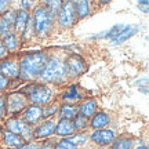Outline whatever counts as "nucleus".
I'll list each match as a JSON object with an SVG mask.
<instances>
[{"label":"nucleus","instance_id":"7ed1b4c3","mask_svg":"<svg viewBox=\"0 0 149 149\" xmlns=\"http://www.w3.org/2000/svg\"><path fill=\"white\" fill-rule=\"evenodd\" d=\"M25 95H26L28 101H31L33 105H48L51 104V100H53L54 91L53 88L47 84H31L25 87L24 91H22Z\"/></svg>","mask_w":149,"mask_h":149},{"label":"nucleus","instance_id":"c9c22d12","mask_svg":"<svg viewBox=\"0 0 149 149\" xmlns=\"http://www.w3.org/2000/svg\"><path fill=\"white\" fill-rule=\"evenodd\" d=\"M6 54H7V50H6V47L3 46V43H1V40H0V61L4 59Z\"/></svg>","mask_w":149,"mask_h":149},{"label":"nucleus","instance_id":"ddd939ff","mask_svg":"<svg viewBox=\"0 0 149 149\" xmlns=\"http://www.w3.org/2000/svg\"><path fill=\"white\" fill-rule=\"evenodd\" d=\"M55 135L58 137H64V138H69L74 135V127L72 120H66V119H59V122L55 124Z\"/></svg>","mask_w":149,"mask_h":149},{"label":"nucleus","instance_id":"9b49d317","mask_svg":"<svg viewBox=\"0 0 149 149\" xmlns=\"http://www.w3.org/2000/svg\"><path fill=\"white\" fill-rule=\"evenodd\" d=\"M43 119V108L39 105H31L26 107L22 113V120L26 123L28 126L32 127L33 124L39 123Z\"/></svg>","mask_w":149,"mask_h":149},{"label":"nucleus","instance_id":"1a4fd4ad","mask_svg":"<svg viewBox=\"0 0 149 149\" xmlns=\"http://www.w3.org/2000/svg\"><path fill=\"white\" fill-rule=\"evenodd\" d=\"M0 74L7 80L18 79L19 77V64L13 58L1 59L0 61Z\"/></svg>","mask_w":149,"mask_h":149},{"label":"nucleus","instance_id":"473e14b6","mask_svg":"<svg viewBox=\"0 0 149 149\" xmlns=\"http://www.w3.org/2000/svg\"><path fill=\"white\" fill-rule=\"evenodd\" d=\"M8 84H10V80H7L6 77H3V76L0 74V91L6 90V88L8 87Z\"/></svg>","mask_w":149,"mask_h":149},{"label":"nucleus","instance_id":"5701e85b","mask_svg":"<svg viewBox=\"0 0 149 149\" xmlns=\"http://www.w3.org/2000/svg\"><path fill=\"white\" fill-rule=\"evenodd\" d=\"M61 98H62L64 101H66V104H70V102L80 101V100H81V94H80L79 88H77L76 86H72V87H69V88L61 95Z\"/></svg>","mask_w":149,"mask_h":149},{"label":"nucleus","instance_id":"2eb2a0df","mask_svg":"<svg viewBox=\"0 0 149 149\" xmlns=\"http://www.w3.org/2000/svg\"><path fill=\"white\" fill-rule=\"evenodd\" d=\"M97 109H98V104L95 100H86L77 108V115L84 119H90L97 113Z\"/></svg>","mask_w":149,"mask_h":149},{"label":"nucleus","instance_id":"39448f33","mask_svg":"<svg viewBox=\"0 0 149 149\" xmlns=\"http://www.w3.org/2000/svg\"><path fill=\"white\" fill-rule=\"evenodd\" d=\"M6 127L8 131H11L13 134H15L18 137H21L24 142H29L33 139V130L31 126H28L26 123L24 122L22 119L18 117H11L6 122Z\"/></svg>","mask_w":149,"mask_h":149},{"label":"nucleus","instance_id":"aec40b11","mask_svg":"<svg viewBox=\"0 0 149 149\" xmlns=\"http://www.w3.org/2000/svg\"><path fill=\"white\" fill-rule=\"evenodd\" d=\"M1 43L6 47L7 51H15L18 48V37L17 35L13 32H7L6 35H3V39H1Z\"/></svg>","mask_w":149,"mask_h":149},{"label":"nucleus","instance_id":"2f4dec72","mask_svg":"<svg viewBox=\"0 0 149 149\" xmlns=\"http://www.w3.org/2000/svg\"><path fill=\"white\" fill-rule=\"evenodd\" d=\"M17 149H40V145L39 144H33V142H26V144H24L22 146Z\"/></svg>","mask_w":149,"mask_h":149},{"label":"nucleus","instance_id":"6e6552de","mask_svg":"<svg viewBox=\"0 0 149 149\" xmlns=\"http://www.w3.org/2000/svg\"><path fill=\"white\" fill-rule=\"evenodd\" d=\"M64 65H65V70H66V76L74 77V76H79L86 70V62L84 59L81 58L80 55H69L64 59Z\"/></svg>","mask_w":149,"mask_h":149},{"label":"nucleus","instance_id":"6ab92c4d","mask_svg":"<svg viewBox=\"0 0 149 149\" xmlns=\"http://www.w3.org/2000/svg\"><path fill=\"white\" fill-rule=\"evenodd\" d=\"M3 141H4V145L6 146H8V148H19V146H22V145L25 144L24 141H22L21 137H18V135H15V134H13L11 131H8V130H6L4 133H3Z\"/></svg>","mask_w":149,"mask_h":149},{"label":"nucleus","instance_id":"f704fd0d","mask_svg":"<svg viewBox=\"0 0 149 149\" xmlns=\"http://www.w3.org/2000/svg\"><path fill=\"white\" fill-rule=\"evenodd\" d=\"M33 7V3L32 1H21V8L22 10H29V8H32Z\"/></svg>","mask_w":149,"mask_h":149},{"label":"nucleus","instance_id":"cd10ccee","mask_svg":"<svg viewBox=\"0 0 149 149\" xmlns=\"http://www.w3.org/2000/svg\"><path fill=\"white\" fill-rule=\"evenodd\" d=\"M54 149H77V146H76L69 138H64L54 146Z\"/></svg>","mask_w":149,"mask_h":149},{"label":"nucleus","instance_id":"20e7f679","mask_svg":"<svg viewBox=\"0 0 149 149\" xmlns=\"http://www.w3.org/2000/svg\"><path fill=\"white\" fill-rule=\"evenodd\" d=\"M33 26H35V35L37 37H46L50 35L51 29H53L54 21L51 17L48 15L47 10L43 6H37L35 11H33Z\"/></svg>","mask_w":149,"mask_h":149},{"label":"nucleus","instance_id":"4be33fe9","mask_svg":"<svg viewBox=\"0 0 149 149\" xmlns=\"http://www.w3.org/2000/svg\"><path fill=\"white\" fill-rule=\"evenodd\" d=\"M74 4V11H76V17L81 19V18H86V17L90 14L91 11V4L90 1H73Z\"/></svg>","mask_w":149,"mask_h":149},{"label":"nucleus","instance_id":"f8f14e48","mask_svg":"<svg viewBox=\"0 0 149 149\" xmlns=\"http://www.w3.org/2000/svg\"><path fill=\"white\" fill-rule=\"evenodd\" d=\"M55 124L57 123L54 120H46L43 122L39 127L33 131V138H37V139H44V138H48L50 135H53L54 131H55Z\"/></svg>","mask_w":149,"mask_h":149},{"label":"nucleus","instance_id":"423d86ee","mask_svg":"<svg viewBox=\"0 0 149 149\" xmlns=\"http://www.w3.org/2000/svg\"><path fill=\"white\" fill-rule=\"evenodd\" d=\"M6 101V112L10 115H17L19 112H24L28 107V98L22 91H15L4 98Z\"/></svg>","mask_w":149,"mask_h":149},{"label":"nucleus","instance_id":"4c0bfd02","mask_svg":"<svg viewBox=\"0 0 149 149\" xmlns=\"http://www.w3.org/2000/svg\"><path fill=\"white\" fill-rule=\"evenodd\" d=\"M135 149H148V146H146V145H144V144H142V145H138V146H137V148H135Z\"/></svg>","mask_w":149,"mask_h":149},{"label":"nucleus","instance_id":"f257e3e1","mask_svg":"<svg viewBox=\"0 0 149 149\" xmlns=\"http://www.w3.org/2000/svg\"><path fill=\"white\" fill-rule=\"evenodd\" d=\"M48 55L43 51H33L25 54L19 64V77L25 81H32L37 79L42 73L44 65L47 62Z\"/></svg>","mask_w":149,"mask_h":149},{"label":"nucleus","instance_id":"72a5a7b5","mask_svg":"<svg viewBox=\"0 0 149 149\" xmlns=\"http://www.w3.org/2000/svg\"><path fill=\"white\" fill-rule=\"evenodd\" d=\"M6 113V101H4V97L0 95V119L4 116Z\"/></svg>","mask_w":149,"mask_h":149},{"label":"nucleus","instance_id":"c85d7f7f","mask_svg":"<svg viewBox=\"0 0 149 149\" xmlns=\"http://www.w3.org/2000/svg\"><path fill=\"white\" fill-rule=\"evenodd\" d=\"M59 107L58 104H48V105H46V107L43 108V117H50L51 115H54L55 112H58Z\"/></svg>","mask_w":149,"mask_h":149},{"label":"nucleus","instance_id":"bb28decb","mask_svg":"<svg viewBox=\"0 0 149 149\" xmlns=\"http://www.w3.org/2000/svg\"><path fill=\"white\" fill-rule=\"evenodd\" d=\"M72 123H73L74 131H81V130L87 128V126H88V119H84V117H81L77 115V116L72 120Z\"/></svg>","mask_w":149,"mask_h":149},{"label":"nucleus","instance_id":"dca6fc26","mask_svg":"<svg viewBox=\"0 0 149 149\" xmlns=\"http://www.w3.org/2000/svg\"><path fill=\"white\" fill-rule=\"evenodd\" d=\"M29 17L31 15H29V13L26 10L21 8V10L15 11V21H14V33L15 35H22Z\"/></svg>","mask_w":149,"mask_h":149},{"label":"nucleus","instance_id":"f03ea898","mask_svg":"<svg viewBox=\"0 0 149 149\" xmlns=\"http://www.w3.org/2000/svg\"><path fill=\"white\" fill-rule=\"evenodd\" d=\"M66 77L68 76H66V70H65L64 59L55 57V55L48 57L47 62L39 76V79L44 83H62Z\"/></svg>","mask_w":149,"mask_h":149},{"label":"nucleus","instance_id":"e433bc0d","mask_svg":"<svg viewBox=\"0 0 149 149\" xmlns=\"http://www.w3.org/2000/svg\"><path fill=\"white\" fill-rule=\"evenodd\" d=\"M40 149H54V144L53 142H50V141L43 142V145H40Z\"/></svg>","mask_w":149,"mask_h":149},{"label":"nucleus","instance_id":"393cba45","mask_svg":"<svg viewBox=\"0 0 149 149\" xmlns=\"http://www.w3.org/2000/svg\"><path fill=\"white\" fill-rule=\"evenodd\" d=\"M112 149H131L133 148V138L130 137H120L112 142Z\"/></svg>","mask_w":149,"mask_h":149},{"label":"nucleus","instance_id":"c756f323","mask_svg":"<svg viewBox=\"0 0 149 149\" xmlns=\"http://www.w3.org/2000/svg\"><path fill=\"white\" fill-rule=\"evenodd\" d=\"M70 141L73 142L76 146H80V145H84L86 141H87V135H83V134H76L73 137H70Z\"/></svg>","mask_w":149,"mask_h":149},{"label":"nucleus","instance_id":"412c9836","mask_svg":"<svg viewBox=\"0 0 149 149\" xmlns=\"http://www.w3.org/2000/svg\"><path fill=\"white\" fill-rule=\"evenodd\" d=\"M59 119H66V120H73L77 116V108L72 104H64L58 109Z\"/></svg>","mask_w":149,"mask_h":149},{"label":"nucleus","instance_id":"f3484780","mask_svg":"<svg viewBox=\"0 0 149 149\" xmlns=\"http://www.w3.org/2000/svg\"><path fill=\"white\" fill-rule=\"evenodd\" d=\"M138 31H139L138 25H127V28H126V29H124V31H123L119 36L115 37L113 40H111V44H112V46H119V44L124 43L126 40L131 39L134 35H137V33H138Z\"/></svg>","mask_w":149,"mask_h":149},{"label":"nucleus","instance_id":"4468645a","mask_svg":"<svg viewBox=\"0 0 149 149\" xmlns=\"http://www.w3.org/2000/svg\"><path fill=\"white\" fill-rule=\"evenodd\" d=\"M14 21H15V11L14 10H8L3 15H0V35L13 32Z\"/></svg>","mask_w":149,"mask_h":149},{"label":"nucleus","instance_id":"0eeeda50","mask_svg":"<svg viewBox=\"0 0 149 149\" xmlns=\"http://www.w3.org/2000/svg\"><path fill=\"white\" fill-rule=\"evenodd\" d=\"M58 19V25L61 28H70L76 24V11H74V4L73 1H62L59 13L57 15Z\"/></svg>","mask_w":149,"mask_h":149},{"label":"nucleus","instance_id":"a211bd4d","mask_svg":"<svg viewBox=\"0 0 149 149\" xmlns=\"http://www.w3.org/2000/svg\"><path fill=\"white\" fill-rule=\"evenodd\" d=\"M111 123V116L108 115L107 112H97L94 116L91 117L90 126L94 130H101V128H105Z\"/></svg>","mask_w":149,"mask_h":149},{"label":"nucleus","instance_id":"9d476101","mask_svg":"<svg viewBox=\"0 0 149 149\" xmlns=\"http://www.w3.org/2000/svg\"><path fill=\"white\" fill-rule=\"evenodd\" d=\"M90 139L100 146H109L116 139V134L113 130H109V128L94 130L90 135Z\"/></svg>","mask_w":149,"mask_h":149},{"label":"nucleus","instance_id":"b1692460","mask_svg":"<svg viewBox=\"0 0 149 149\" xmlns=\"http://www.w3.org/2000/svg\"><path fill=\"white\" fill-rule=\"evenodd\" d=\"M61 4H62V1H51V0L44 1V4H43V7L47 10L48 15L51 17V19H53V21L57 18V15H58L59 8H61Z\"/></svg>","mask_w":149,"mask_h":149},{"label":"nucleus","instance_id":"a878e982","mask_svg":"<svg viewBox=\"0 0 149 149\" xmlns=\"http://www.w3.org/2000/svg\"><path fill=\"white\" fill-rule=\"evenodd\" d=\"M33 36H35V26H33L32 17H29L26 25H25V29H24V32H22V39H24V40H31Z\"/></svg>","mask_w":149,"mask_h":149},{"label":"nucleus","instance_id":"7c9ffc66","mask_svg":"<svg viewBox=\"0 0 149 149\" xmlns=\"http://www.w3.org/2000/svg\"><path fill=\"white\" fill-rule=\"evenodd\" d=\"M10 10V1H6V0H1L0 1V15H3L6 11Z\"/></svg>","mask_w":149,"mask_h":149}]
</instances>
